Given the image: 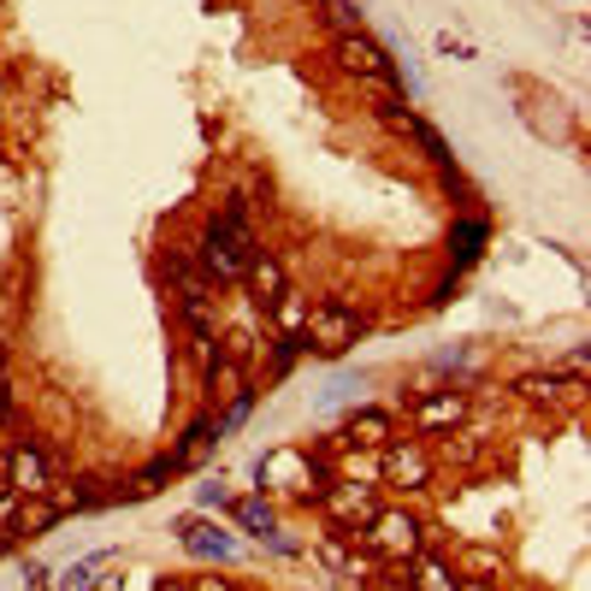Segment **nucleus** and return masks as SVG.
Masks as SVG:
<instances>
[{
	"label": "nucleus",
	"mask_w": 591,
	"mask_h": 591,
	"mask_svg": "<svg viewBox=\"0 0 591 591\" xmlns=\"http://www.w3.org/2000/svg\"><path fill=\"white\" fill-rule=\"evenodd\" d=\"M208 397L231 409L237 397H249V373H243V367H231V362H220V355H208Z\"/></svg>",
	"instance_id": "obj_12"
},
{
	"label": "nucleus",
	"mask_w": 591,
	"mask_h": 591,
	"mask_svg": "<svg viewBox=\"0 0 591 591\" xmlns=\"http://www.w3.org/2000/svg\"><path fill=\"white\" fill-rule=\"evenodd\" d=\"M255 350H261V338H255V331H225V343H220V362H231V367H243L249 373V362H255Z\"/></svg>",
	"instance_id": "obj_20"
},
{
	"label": "nucleus",
	"mask_w": 591,
	"mask_h": 591,
	"mask_svg": "<svg viewBox=\"0 0 591 591\" xmlns=\"http://www.w3.org/2000/svg\"><path fill=\"white\" fill-rule=\"evenodd\" d=\"M54 521H60V509H54L48 497H24L19 503V521H12V532H31V539H42Z\"/></svg>",
	"instance_id": "obj_17"
},
{
	"label": "nucleus",
	"mask_w": 591,
	"mask_h": 591,
	"mask_svg": "<svg viewBox=\"0 0 591 591\" xmlns=\"http://www.w3.org/2000/svg\"><path fill=\"white\" fill-rule=\"evenodd\" d=\"M362 314L343 308V302H326V308H308V320H302V350L326 355V362H338V355H350L355 343H362Z\"/></svg>",
	"instance_id": "obj_2"
},
{
	"label": "nucleus",
	"mask_w": 591,
	"mask_h": 591,
	"mask_svg": "<svg viewBox=\"0 0 591 591\" xmlns=\"http://www.w3.org/2000/svg\"><path fill=\"white\" fill-rule=\"evenodd\" d=\"M367 532V544L379 556H391V562H409V556H421V521H409V515H373V521L362 527Z\"/></svg>",
	"instance_id": "obj_5"
},
{
	"label": "nucleus",
	"mask_w": 591,
	"mask_h": 591,
	"mask_svg": "<svg viewBox=\"0 0 591 591\" xmlns=\"http://www.w3.org/2000/svg\"><path fill=\"white\" fill-rule=\"evenodd\" d=\"M243 213H249V201L231 196L220 220L201 231V272H208L213 284H237L249 255H255V237H249V225H243Z\"/></svg>",
	"instance_id": "obj_1"
},
{
	"label": "nucleus",
	"mask_w": 591,
	"mask_h": 591,
	"mask_svg": "<svg viewBox=\"0 0 591 591\" xmlns=\"http://www.w3.org/2000/svg\"><path fill=\"white\" fill-rule=\"evenodd\" d=\"M190 591H231V580H190Z\"/></svg>",
	"instance_id": "obj_28"
},
{
	"label": "nucleus",
	"mask_w": 591,
	"mask_h": 591,
	"mask_svg": "<svg viewBox=\"0 0 591 591\" xmlns=\"http://www.w3.org/2000/svg\"><path fill=\"white\" fill-rule=\"evenodd\" d=\"M385 473H391V480H402V485H426V456L414 450V444H391V450H385V461H379Z\"/></svg>",
	"instance_id": "obj_13"
},
{
	"label": "nucleus",
	"mask_w": 591,
	"mask_h": 591,
	"mask_svg": "<svg viewBox=\"0 0 591 591\" xmlns=\"http://www.w3.org/2000/svg\"><path fill=\"white\" fill-rule=\"evenodd\" d=\"M320 7H326V24H331L338 36H355V31H362V7H355V0H320Z\"/></svg>",
	"instance_id": "obj_22"
},
{
	"label": "nucleus",
	"mask_w": 591,
	"mask_h": 591,
	"mask_svg": "<svg viewBox=\"0 0 591 591\" xmlns=\"http://www.w3.org/2000/svg\"><path fill=\"white\" fill-rule=\"evenodd\" d=\"M338 60H343V71L350 78H362V83H373V90H385V95H397L402 90V78H397V66H391V54L379 48L367 31H355V36H338Z\"/></svg>",
	"instance_id": "obj_4"
},
{
	"label": "nucleus",
	"mask_w": 591,
	"mask_h": 591,
	"mask_svg": "<svg viewBox=\"0 0 591 591\" xmlns=\"http://www.w3.org/2000/svg\"><path fill=\"white\" fill-rule=\"evenodd\" d=\"M154 591H184V586H178V580H161V586H154Z\"/></svg>",
	"instance_id": "obj_30"
},
{
	"label": "nucleus",
	"mask_w": 591,
	"mask_h": 591,
	"mask_svg": "<svg viewBox=\"0 0 591 591\" xmlns=\"http://www.w3.org/2000/svg\"><path fill=\"white\" fill-rule=\"evenodd\" d=\"M409 591H456V574L444 568V562H432V556H414V580Z\"/></svg>",
	"instance_id": "obj_19"
},
{
	"label": "nucleus",
	"mask_w": 591,
	"mask_h": 591,
	"mask_svg": "<svg viewBox=\"0 0 591 591\" xmlns=\"http://www.w3.org/2000/svg\"><path fill=\"white\" fill-rule=\"evenodd\" d=\"M231 515H237V521L249 527L255 539H272V532H279V515H272V503H267V497H243V503H231Z\"/></svg>",
	"instance_id": "obj_15"
},
{
	"label": "nucleus",
	"mask_w": 591,
	"mask_h": 591,
	"mask_svg": "<svg viewBox=\"0 0 591 591\" xmlns=\"http://www.w3.org/2000/svg\"><path fill=\"white\" fill-rule=\"evenodd\" d=\"M461 421H468V397L461 391H432L414 409V432H456Z\"/></svg>",
	"instance_id": "obj_10"
},
{
	"label": "nucleus",
	"mask_w": 591,
	"mask_h": 591,
	"mask_svg": "<svg viewBox=\"0 0 591 591\" xmlns=\"http://www.w3.org/2000/svg\"><path fill=\"white\" fill-rule=\"evenodd\" d=\"M7 485L19 497H48L54 492V473H48V456L31 450V444H19V450L7 456Z\"/></svg>",
	"instance_id": "obj_7"
},
{
	"label": "nucleus",
	"mask_w": 591,
	"mask_h": 591,
	"mask_svg": "<svg viewBox=\"0 0 591 591\" xmlns=\"http://www.w3.org/2000/svg\"><path fill=\"white\" fill-rule=\"evenodd\" d=\"M172 532H178V544H184V551H196V556H231V551H237V539H231V532L225 527H213L208 521V515H178V527H172Z\"/></svg>",
	"instance_id": "obj_9"
},
{
	"label": "nucleus",
	"mask_w": 591,
	"mask_h": 591,
	"mask_svg": "<svg viewBox=\"0 0 591 591\" xmlns=\"http://www.w3.org/2000/svg\"><path fill=\"white\" fill-rule=\"evenodd\" d=\"M314 7H320V0H314Z\"/></svg>",
	"instance_id": "obj_31"
},
{
	"label": "nucleus",
	"mask_w": 591,
	"mask_h": 591,
	"mask_svg": "<svg viewBox=\"0 0 591 591\" xmlns=\"http://www.w3.org/2000/svg\"><path fill=\"white\" fill-rule=\"evenodd\" d=\"M456 591H497L492 580H456Z\"/></svg>",
	"instance_id": "obj_29"
},
{
	"label": "nucleus",
	"mask_w": 591,
	"mask_h": 591,
	"mask_svg": "<svg viewBox=\"0 0 591 591\" xmlns=\"http://www.w3.org/2000/svg\"><path fill=\"white\" fill-rule=\"evenodd\" d=\"M320 503H326V515L338 527H355L362 532L373 515H379V497H373V485H355V480H331L326 492H320Z\"/></svg>",
	"instance_id": "obj_6"
},
{
	"label": "nucleus",
	"mask_w": 591,
	"mask_h": 591,
	"mask_svg": "<svg viewBox=\"0 0 591 591\" xmlns=\"http://www.w3.org/2000/svg\"><path fill=\"white\" fill-rule=\"evenodd\" d=\"M272 314H279V326H284V331H296V338H302V320H308V302H302L296 291H284L279 302H272Z\"/></svg>",
	"instance_id": "obj_25"
},
{
	"label": "nucleus",
	"mask_w": 591,
	"mask_h": 591,
	"mask_svg": "<svg viewBox=\"0 0 591 591\" xmlns=\"http://www.w3.org/2000/svg\"><path fill=\"white\" fill-rule=\"evenodd\" d=\"M379 119L391 125V131L414 137V142H421V149H426V161H432V166H444V172H450V149H444V137L432 131V125H426V119H421V113H414V107H391V101H385V107H379Z\"/></svg>",
	"instance_id": "obj_8"
},
{
	"label": "nucleus",
	"mask_w": 591,
	"mask_h": 591,
	"mask_svg": "<svg viewBox=\"0 0 591 591\" xmlns=\"http://www.w3.org/2000/svg\"><path fill=\"white\" fill-rule=\"evenodd\" d=\"M19 492H12V485H7V461H0V527H7L12 532V521H19Z\"/></svg>",
	"instance_id": "obj_26"
},
{
	"label": "nucleus",
	"mask_w": 591,
	"mask_h": 591,
	"mask_svg": "<svg viewBox=\"0 0 591 591\" xmlns=\"http://www.w3.org/2000/svg\"><path fill=\"white\" fill-rule=\"evenodd\" d=\"M350 444H367V450L391 444V414H379V409H362V414L350 421Z\"/></svg>",
	"instance_id": "obj_16"
},
{
	"label": "nucleus",
	"mask_w": 591,
	"mask_h": 591,
	"mask_svg": "<svg viewBox=\"0 0 591 591\" xmlns=\"http://www.w3.org/2000/svg\"><path fill=\"white\" fill-rule=\"evenodd\" d=\"M497 568H503L497 551H461V574H456V580H492Z\"/></svg>",
	"instance_id": "obj_23"
},
{
	"label": "nucleus",
	"mask_w": 591,
	"mask_h": 591,
	"mask_svg": "<svg viewBox=\"0 0 591 591\" xmlns=\"http://www.w3.org/2000/svg\"><path fill=\"white\" fill-rule=\"evenodd\" d=\"M243 284H249V296L261 302V308H272V302L291 291V284H284L279 255H261V249H255V255H249V267H243Z\"/></svg>",
	"instance_id": "obj_11"
},
{
	"label": "nucleus",
	"mask_w": 591,
	"mask_h": 591,
	"mask_svg": "<svg viewBox=\"0 0 591 591\" xmlns=\"http://www.w3.org/2000/svg\"><path fill=\"white\" fill-rule=\"evenodd\" d=\"M220 438H225V432H220V421H196L190 432H184V444H178V456H172V461H178V468H196V461L208 456Z\"/></svg>",
	"instance_id": "obj_14"
},
{
	"label": "nucleus",
	"mask_w": 591,
	"mask_h": 591,
	"mask_svg": "<svg viewBox=\"0 0 591 591\" xmlns=\"http://www.w3.org/2000/svg\"><path fill=\"white\" fill-rule=\"evenodd\" d=\"M379 473H385V468H379L373 456H362V450H350V456L338 461V480H355V485H373Z\"/></svg>",
	"instance_id": "obj_24"
},
{
	"label": "nucleus",
	"mask_w": 591,
	"mask_h": 591,
	"mask_svg": "<svg viewBox=\"0 0 591 591\" xmlns=\"http://www.w3.org/2000/svg\"><path fill=\"white\" fill-rule=\"evenodd\" d=\"M485 237H492V231H485L480 220H461V225H456V237H450V243H456V261H461V267H468V261H473V255H480V249H485Z\"/></svg>",
	"instance_id": "obj_21"
},
{
	"label": "nucleus",
	"mask_w": 591,
	"mask_h": 591,
	"mask_svg": "<svg viewBox=\"0 0 591 591\" xmlns=\"http://www.w3.org/2000/svg\"><path fill=\"white\" fill-rule=\"evenodd\" d=\"M261 485L267 492H284V497H320L331 485V468L314 461V456H302V450H272L261 461Z\"/></svg>",
	"instance_id": "obj_3"
},
{
	"label": "nucleus",
	"mask_w": 591,
	"mask_h": 591,
	"mask_svg": "<svg viewBox=\"0 0 591 591\" xmlns=\"http://www.w3.org/2000/svg\"><path fill=\"white\" fill-rule=\"evenodd\" d=\"M568 391H580V385H568L562 373H527V379H521V397L527 402H556V397H568Z\"/></svg>",
	"instance_id": "obj_18"
},
{
	"label": "nucleus",
	"mask_w": 591,
	"mask_h": 591,
	"mask_svg": "<svg viewBox=\"0 0 591 591\" xmlns=\"http://www.w3.org/2000/svg\"><path fill=\"white\" fill-rule=\"evenodd\" d=\"M438 48H444V54H456V60H468V54H473V48H468V42H461L456 31H444V36H438Z\"/></svg>",
	"instance_id": "obj_27"
}]
</instances>
